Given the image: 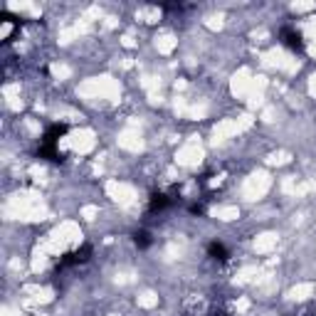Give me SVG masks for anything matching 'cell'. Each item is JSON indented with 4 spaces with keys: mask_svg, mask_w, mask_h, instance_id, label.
<instances>
[{
    "mask_svg": "<svg viewBox=\"0 0 316 316\" xmlns=\"http://www.w3.org/2000/svg\"><path fill=\"white\" fill-rule=\"evenodd\" d=\"M168 205H171V198H168V195H163V193H153L151 200H149V210H151V213L165 210Z\"/></svg>",
    "mask_w": 316,
    "mask_h": 316,
    "instance_id": "4",
    "label": "cell"
},
{
    "mask_svg": "<svg viewBox=\"0 0 316 316\" xmlns=\"http://www.w3.org/2000/svg\"><path fill=\"white\" fill-rule=\"evenodd\" d=\"M67 134V124H55V126H50L47 131H45V143H57L59 141V136H65Z\"/></svg>",
    "mask_w": 316,
    "mask_h": 316,
    "instance_id": "3",
    "label": "cell"
},
{
    "mask_svg": "<svg viewBox=\"0 0 316 316\" xmlns=\"http://www.w3.org/2000/svg\"><path fill=\"white\" fill-rule=\"evenodd\" d=\"M282 42L287 45L289 50H302V47H304L302 35H299L297 30H291V28H284V30H282Z\"/></svg>",
    "mask_w": 316,
    "mask_h": 316,
    "instance_id": "2",
    "label": "cell"
},
{
    "mask_svg": "<svg viewBox=\"0 0 316 316\" xmlns=\"http://www.w3.org/2000/svg\"><path fill=\"white\" fill-rule=\"evenodd\" d=\"M207 255L218 262H225L230 257V252H227V247H225L222 242H210V245H207Z\"/></svg>",
    "mask_w": 316,
    "mask_h": 316,
    "instance_id": "5",
    "label": "cell"
},
{
    "mask_svg": "<svg viewBox=\"0 0 316 316\" xmlns=\"http://www.w3.org/2000/svg\"><path fill=\"white\" fill-rule=\"evenodd\" d=\"M89 257H92V247H89V245H82L79 249H74V252L65 255V260L59 262V267H67V264H82V262H87Z\"/></svg>",
    "mask_w": 316,
    "mask_h": 316,
    "instance_id": "1",
    "label": "cell"
},
{
    "mask_svg": "<svg viewBox=\"0 0 316 316\" xmlns=\"http://www.w3.org/2000/svg\"><path fill=\"white\" fill-rule=\"evenodd\" d=\"M134 242H136L138 249H149L151 247V235L146 233V230H138V233L134 235Z\"/></svg>",
    "mask_w": 316,
    "mask_h": 316,
    "instance_id": "6",
    "label": "cell"
}]
</instances>
